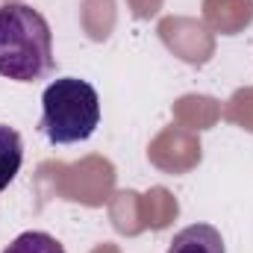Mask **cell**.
I'll use <instances>...</instances> for the list:
<instances>
[{
	"mask_svg": "<svg viewBox=\"0 0 253 253\" xmlns=\"http://www.w3.org/2000/svg\"><path fill=\"white\" fill-rule=\"evenodd\" d=\"M53 33L47 18L27 3L0 6V77L39 83L53 74Z\"/></svg>",
	"mask_w": 253,
	"mask_h": 253,
	"instance_id": "cell-1",
	"label": "cell"
},
{
	"mask_svg": "<svg viewBox=\"0 0 253 253\" xmlns=\"http://www.w3.org/2000/svg\"><path fill=\"white\" fill-rule=\"evenodd\" d=\"M168 253H227V248L212 224H189L168 242Z\"/></svg>",
	"mask_w": 253,
	"mask_h": 253,
	"instance_id": "cell-3",
	"label": "cell"
},
{
	"mask_svg": "<svg viewBox=\"0 0 253 253\" xmlns=\"http://www.w3.org/2000/svg\"><path fill=\"white\" fill-rule=\"evenodd\" d=\"M24 165V141L21 132L9 124H0V191L6 189Z\"/></svg>",
	"mask_w": 253,
	"mask_h": 253,
	"instance_id": "cell-4",
	"label": "cell"
},
{
	"mask_svg": "<svg viewBox=\"0 0 253 253\" xmlns=\"http://www.w3.org/2000/svg\"><path fill=\"white\" fill-rule=\"evenodd\" d=\"M0 253H65V248L44 230H27L18 239H12Z\"/></svg>",
	"mask_w": 253,
	"mask_h": 253,
	"instance_id": "cell-5",
	"label": "cell"
},
{
	"mask_svg": "<svg viewBox=\"0 0 253 253\" xmlns=\"http://www.w3.org/2000/svg\"><path fill=\"white\" fill-rule=\"evenodd\" d=\"M100 126V97L91 83L80 77H59L42 94L39 129L50 144H80Z\"/></svg>",
	"mask_w": 253,
	"mask_h": 253,
	"instance_id": "cell-2",
	"label": "cell"
}]
</instances>
